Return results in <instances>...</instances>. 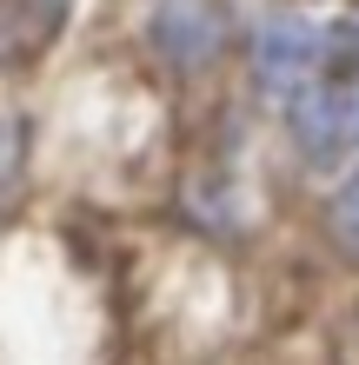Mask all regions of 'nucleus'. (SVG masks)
<instances>
[{
	"mask_svg": "<svg viewBox=\"0 0 359 365\" xmlns=\"http://www.w3.org/2000/svg\"><path fill=\"white\" fill-rule=\"evenodd\" d=\"M253 87H260L273 106H286L300 87L320 80V60H326V34L313 27L306 14H266L253 27Z\"/></svg>",
	"mask_w": 359,
	"mask_h": 365,
	"instance_id": "nucleus-1",
	"label": "nucleus"
},
{
	"mask_svg": "<svg viewBox=\"0 0 359 365\" xmlns=\"http://www.w3.org/2000/svg\"><path fill=\"white\" fill-rule=\"evenodd\" d=\"M340 87H346V113H353V140H359V73L340 80Z\"/></svg>",
	"mask_w": 359,
	"mask_h": 365,
	"instance_id": "nucleus-6",
	"label": "nucleus"
},
{
	"mask_svg": "<svg viewBox=\"0 0 359 365\" xmlns=\"http://www.w3.org/2000/svg\"><path fill=\"white\" fill-rule=\"evenodd\" d=\"M20 153H27V126H20L14 113H0V206L20 192V173H27Z\"/></svg>",
	"mask_w": 359,
	"mask_h": 365,
	"instance_id": "nucleus-4",
	"label": "nucleus"
},
{
	"mask_svg": "<svg viewBox=\"0 0 359 365\" xmlns=\"http://www.w3.org/2000/svg\"><path fill=\"white\" fill-rule=\"evenodd\" d=\"M326 226H333V240H340L353 259H359V173L333 192V206H326Z\"/></svg>",
	"mask_w": 359,
	"mask_h": 365,
	"instance_id": "nucleus-5",
	"label": "nucleus"
},
{
	"mask_svg": "<svg viewBox=\"0 0 359 365\" xmlns=\"http://www.w3.org/2000/svg\"><path fill=\"white\" fill-rule=\"evenodd\" d=\"M286 126H293V140H300V153L306 160H340V146L353 140V113H346V87L340 80H313V87H300L286 106Z\"/></svg>",
	"mask_w": 359,
	"mask_h": 365,
	"instance_id": "nucleus-3",
	"label": "nucleus"
},
{
	"mask_svg": "<svg viewBox=\"0 0 359 365\" xmlns=\"http://www.w3.org/2000/svg\"><path fill=\"white\" fill-rule=\"evenodd\" d=\"M226 14L213 0H160L153 20H146V40H153V53L173 67L180 80H193L206 67H220L226 60Z\"/></svg>",
	"mask_w": 359,
	"mask_h": 365,
	"instance_id": "nucleus-2",
	"label": "nucleus"
}]
</instances>
